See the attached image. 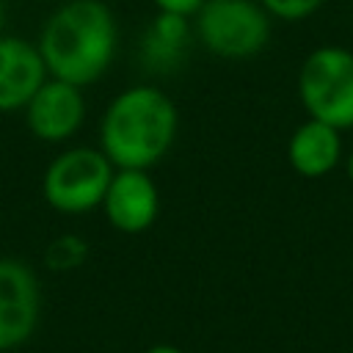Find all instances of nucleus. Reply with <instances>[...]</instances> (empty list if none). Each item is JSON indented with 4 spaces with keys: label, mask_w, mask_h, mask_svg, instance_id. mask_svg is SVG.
Returning a JSON list of instances; mask_svg holds the SVG:
<instances>
[{
    "label": "nucleus",
    "mask_w": 353,
    "mask_h": 353,
    "mask_svg": "<svg viewBox=\"0 0 353 353\" xmlns=\"http://www.w3.org/2000/svg\"><path fill=\"white\" fill-rule=\"evenodd\" d=\"M36 47L50 77L85 88L110 69L119 25L105 0H66L41 25Z\"/></svg>",
    "instance_id": "f257e3e1"
},
{
    "label": "nucleus",
    "mask_w": 353,
    "mask_h": 353,
    "mask_svg": "<svg viewBox=\"0 0 353 353\" xmlns=\"http://www.w3.org/2000/svg\"><path fill=\"white\" fill-rule=\"evenodd\" d=\"M179 110L174 99L154 85H130L119 91L99 119V149L113 168L157 165L174 146Z\"/></svg>",
    "instance_id": "f03ea898"
},
{
    "label": "nucleus",
    "mask_w": 353,
    "mask_h": 353,
    "mask_svg": "<svg viewBox=\"0 0 353 353\" xmlns=\"http://www.w3.org/2000/svg\"><path fill=\"white\" fill-rule=\"evenodd\" d=\"M298 99L309 119L342 130L353 127V52L339 44L312 50L298 69Z\"/></svg>",
    "instance_id": "7ed1b4c3"
},
{
    "label": "nucleus",
    "mask_w": 353,
    "mask_h": 353,
    "mask_svg": "<svg viewBox=\"0 0 353 353\" xmlns=\"http://www.w3.org/2000/svg\"><path fill=\"white\" fill-rule=\"evenodd\" d=\"M201 47L226 61L259 55L270 41V14L256 0H204L193 17Z\"/></svg>",
    "instance_id": "20e7f679"
},
{
    "label": "nucleus",
    "mask_w": 353,
    "mask_h": 353,
    "mask_svg": "<svg viewBox=\"0 0 353 353\" xmlns=\"http://www.w3.org/2000/svg\"><path fill=\"white\" fill-rule=\"evenodd\" d=\"M113 163L94 146H72L50 160L41 176L44 201L61 215H83L102 207L113 179Z\"/></svg>",
    "instance_id": "39448f33"
},
{
    "label": "nucleus",
    "mask_w": 353,
    "mask_h": 353,
    "mask_svg": "<svg viewBox=\"0 0 353 353\" xmlns=\"http://www.w3.org/2000/svg\"><path fill=\"white\" fill-rule=\"evenodd\" d=\"M41 312L36 273L19 259H0V353L25 345Z\"/></svg>",
    "instance_id": "423d86ee"
},
{
    "label": "nucleus",
    "mask_w": 353,
    "mask_h": 353,
    "mask_svg": "<svg viewBox=\"0 0 353 353\" xmlns=\"http://www.w3.org/2000/svg\"><path fill=\"white\" fill-rule=\"evenodd\" d=\"M25 124L36 141L63 143L85 121V97L80 85H72L58 77H47L36 94L22 108Z\"/></svg>",
    "instance_id": "0eeeda50"
},
{
    "label": "nucleus",
    "mask_w": 353,
    "mask_h": 353,
    "mask_svg": "<svg viewBox=\"0 0 353 353\" xmlns=\"http://www.w3.org/2000/svg\"><path fill=\"white\" fill-rule=\"evenodd\" d=\"M108 223L121 234H141L160 215V188L141 168H116L102 207Z\"/></svg>",
    "instance_id": "6e6552de"
},
{
    "label": "nucleus",
    "mask_w": 353,
    "mask_h": 353,
    "mask_svg": "<svg viewBox=\"0 0 353 353\" xmlns=\"http://www.w3.org/2000/svg\"><path fill=\"white\" fill-rule=\"evenodd\" d=\"M39 47L19 36H0V113H17L47 80Z\"/></svg>",
    "instance_id": "1a4fd4ad"
},
{
    "label": "nucleus",
    "mask_w": 353,
    "mask_h": 353,
    "mask_svg": "<svg viewBox=\"0 0 353 353\" xmlns=\"http://www.w3.org/2000/svg\"><path fill=\"white\" fill-rule=\"evenodd\" d=\"M287 163L306 179H320L342 163V132L317 119L298 124L287 141Z\"/></svg>",
    "instance_id": "9d476101"
},
{
    "label": "nucleus",
    "mask_w": 353,
    "mask_h": 353,
    "mask_svg": "<svg viewBox=\"0 0 353 353\" xmlns=\"http://www.w3.org/2000/svg\"><path fill=\"white\" fill-rule=\"evenodd\" d=\"M190 41V25L188 17L176 14H157L152 28L143 36V61L152 69H165L176 66L185 55V47Z\"/></svg>",
    "instance_id": "9b49d317"
},
{
    "label": "nucleus",
    "mask_w": 353,
    "mask_h": 353,
    "mask_svg": "<svg viewBox=\"0 0 353 353\" xmlns=\"http://www.w3.org/2000/svg\"><path fill=\"white\" fill-rule=\"evenodd\" d=\"M85 256H88V243L72 232L52 237L44 248V265L55 273H66V270L80 268L85 262Z\"/></svg>",
    "instance_id": "f8f14e48"
},
{
    "label": "nucleus",
    "mask_w": 353,
    "mask_h": 353,
    "mask_svg": "<svg viewBox=\"0 0 353 353\" xmlns=\"http://www.w3.org/2000/svg\"><path fill=\"white\" fill-rule=\"evenodd\" d=\"M273 19L281 22H301L306 17H312L325 0H256Z\"/></svg>",
    "instance_id": "ddd939ff"
},
{
    "label": "nucleus",
    "mask_w": 353,
    "mask_h": 353,
    "mask_svg": "<svg viewBox=\"0 0 353 353\" xmlns=\"http://www.w3.org/2000/svg\"><path fill=\"white\" fill-rule=\"evenodd\" d=\"M157 14H176V17H196V11L204 6V0H152Z\"/></svg>",
    "instance_id": "4468645a"
},
{
    "label": "nucleus",
    "mask_w": 353,
    "mask_h": 353,
    "mask_svg": "<svg viewBox=\"0 0 353 353\" xmlns=\"http://www.w3.org/2000/svg\"><path fill=\"white\" fill-rule=\"evenodd\" d=\"M143 353H185V350H179L176 345H168V342H157V345L146 347Z\"/></svg>",
    "instance_id": "2eb2a0df"
},
{
    "label": "nucleus",
    "mask_w": 353,
    "mask_h": 353,
    "mask_svg": "<svg viewBox=\"0 0 353 353\" xmlns=\"http://www.w3.org/2000/svg\"><path fill=\"white\" fill-rule=\"evenodd\" d=\"M345 174H347V179H350V185H353V152H350L347 160H345Z\"/></svg>",
    "instance_id": "dca6fc26"
},
{
    "label": "nucleus",
    "mask_w": 353,
    "mask_h": 353,
    "mask_svg": "<svg viewBox=\"0 0 353 353\" xmlns=\"http://www.w3.org/2000/svg\"><path fill=\"white\" fill-rule=\"evenodd\" d=\"M3 25H6V8H3V0H0V36H3Z\"/></svg>",
    "instance_id": "f3484780"
}]
</instances>
